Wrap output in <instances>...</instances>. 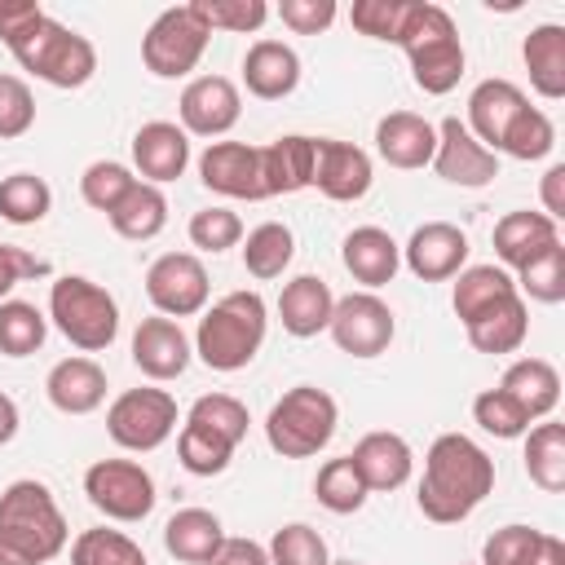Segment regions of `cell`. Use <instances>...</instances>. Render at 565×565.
Listing matches in <instances>:
<instances>
[{
    "instance_id": "58",
    "label": "cell",
    "mask_w": 565,
    "mask_h": 565,
    "mask_svg": "<svg viewBox=\"0 0 565 565\" xmlns=\"http://www.w3.org/2000/svg\"><path fill=\"white\" fill-rule=\"evenodd\" d=\"M18 437V406L9 393H0V446H9Z\"/></svg>"
},
{
    "instance_id": "13",
    "label": "cell",
    "mask_w": 565,
    "mask_h": 565,
    "mask_svg": "<svg viewBox=\"0 0 565 565\" xmlns=\"http://www.w3.org/2000/svg\"><path fill=\"white\" fill-rule=\"evenodd\" d=\"M433 168H437V177L450 181V185L481 190V185H490V181L499 177V154L486 150V146L468 132V124H463L459 115H446V119L437 124Z\"/></svg>"
},
{
    "instance_id": "33",
    "label": "cell",
    "mask_w": 565,
    "mask_h": 565,
    "mask_svg": "<svg viewBox=\"0 0 565 565\" xmlns=\"http://www.w3.org/2000/svg\"><path fill=\"white\" fill-rule=\"evenodd\" d=\"M455 278H459V282H455V291H450V305H455L459 322H472V318L486 313L490 305L516 296V282H512V274H508L503 265H468V269H459Z\"/></svg>"
},
{
    "instance_id": "59",
    "label": "cell",
    "mask_w": 565,
    "mask_h": 565,
    "mask_svg": "<svg viewBox=\"0 0 565 565\" xmlns=\"http://www.w3.org/2000/svg\"><path fill=\"white\" fill-rule=\"evenodd\" d=\"M331 565H362V561H331Z\"/></svg>"
},
{
    "instance_id": "19",
    "label": "cell",
    "mask_w": 565,
    "mask_h": 565,
    "mask_svg": "<svg viewBox=\"0 0 565 565\" xmlns=\"http://www.w3.org/2000/svg\"><path fill=\"white\" fill-rule=\"evenodd\" d=\"M375 150L388 168H402V172H415L424 163H433V150H437V124H428L424 115L415 110H393L375 124Z\"/></svg>"
},
{
    "instance_id": "54",
    "label": "cell",
    "mask_w": 565,
    "mask_h": 565,
    "mask_svg": "<svg viewBox=\"0 0 565 565\" xmlns=\"http://www.w3.org/2000/svg\"><path fill=\"white\" fill-rule=\"evenodd\" d=\"M44 274H49V260H40L13 243H0V300H9V291L22 278H44Z\"/></svg>"
},
{
    "instance_id": "43",
    "label": "cell",
    "mask_w": 565,
    "mask_h": 565,
    "mask_svg": "<svg viewBox=\"0 0 565 565\" xmlns=\"http://www.w3.org/2000/svg\"><path fill=\"white\" fill-rule=\"evenodd\" d=\"M265 552H269V565H331L327 539L305 521H291V525L274 530Z\"/></svg>"
},
{
    "instance_id": "26",
    "label": "cell",
    "mask_w": 565,
    "mask_h": 565,
    "mask_svg": "<svg viewBox=\"0 0 565 565\" xmlns=\"http://www.w3.org/2000/svg\"><path fill=\"white\" fill-rule=\"evenodd\" d=\"M44 393L62 415H88L106 402V371L93 358H62L49 371Z\"/></svg>"
},
{
    "instance_id": "35",
    "label": "cell",
    "mask_w": 565,
    "mask_h": 565,
    "mask_svg": "<svg viewBox=\"0 0 565 565\" xmlns=\"http://www.w3.org/2000/svg\"><path fill=\"white\" fill-rule=\"evenodd\" d=\"M525 472L547 494L565 490V424L543 419L525 433Z\"/></svg>"
},
{
    "instance_id": "38",
    "label": "cell",
    "mask_w": 565,
    "mask_h": 565,
    "mask_svg": "<svg viewBox=\"0 0 565 565\" xmlns=\"http://www.w3.org/2000/svg\"><path fill=\"white\" fill-rule=\"evenodd\" d=\"M49 335V318L31 300H0V353L31 358Z\"/></svg>"
},
{
    "instance_id": "41",
    "label": "cell",
    "mask_w": 565,
    "mask_h": 565,
    "mask_svg": "<svg viewBox=\"0 0 565 565\" xmlns=\"http://www.w3.org/2000/svg\"><path fill=\"white\" fill-rule=\"evenodd\" d=\"M185 424H194V428H203V433H212V437L238 446V441L247 437V406H243L238 397H230V393H203V397L190 406Z\"/></svg>"
},
{
    "instance_id": "18",
    "label": "cell",
    "mask_w": 565,
    "mask_h": 565,
    "mask_svg": "<svg viewBox=\"0 0 565 565\" xmlns=\"http://www.w3.org/2000/svg\"><path fill=\"white\" fill-rule=\"evenodd\" d=\"M132 362L150 380H177L190 366V340H185L181 322H172L163 313L141 318L132 331Z\"/></svg>"
},
{
    "instance_id": "36",
    "label": "cell",
    "mask_w": 565,
    "mask_h": 565,
    "mask_svg": "<svg viewBox=\"0 0 565 565\" xmlns=\"http://www.w3.org/2000/svg\"><path fill=\"white\" fill-rule=\"evenodd\" d=\"M291 256H296V238H291V230L282 221H260L247 234V243H243V265L260 282L282 278V269L291 265Z\"/></svg>"
},
{
    "instance_id": "45",
    "label": "cell",
    "mask_w": 565,
    "mask_h": 565,
    "mask_svg": "<svg viewBox=\"0 0 565 565\" xmlns=\"http://www.w3.org/2000/svg\"><path fill=\"white\" fill-rule=\"evenodd\" d=\"M177 455H181V468H185V472H194V477H216V472L230 468L234 446L221 441V437H212V433H203V428H194V424H181Z\"/></svg>"
},
{
    "instance_id": "20",
    "label": "cell",
    "mask_w": 565,
    "mask_h": 565,
    "mask_svg": "<svg viewBox=\"0 0 565 565\" xmlns=\"http://www.w3.org/2000/svg\"><path fill=\"white\" fill-rule=\"evenodd\" d=\"M349 459H353V468H358V477H362L366 490H397V486H406L411 472H415L411 441H406L402 433H388V428L366 433V437L353 446Z\"/></svg>"
},
{
    "instance_id": "39",
    "label": "cell",
    "mask_w": 565,
    "mask_h": 565,
    "mask_svg": "<svg viewBox=\"0 0 565 565\" xmlns=\"http://www.w3.org/2000/svg\"><path fill=\"white\" fill-rule=\"evenodd\" d=\"M313 494H318V503H322L327 512L349 516V512H358V508L366 503V494H371V490L362 486V477H358L353 459H349V455H340V459H327V463L318 468Z\"/></svg>"
},
{
    "instance_id": "44",
    "label": "cell",
    "mask_w": 565,
    "mask_h": 565,
    "mask_svg": "<svg viewBox=\"0 0 565 565\" xmlns=\"http://www.w3.org/2000/svg\"><path fill=\"white\" fill-rule=\"evenodd\" d=\"M194 18L207 26V31H260V22L269 18V4L265 0H190Z\"/></svg>"
},
{
    "instance_id": "15",
    "label": "cell",
    "mask_w": 565,
    "mask_h": 565,
    "mask_svg": "<svg viewBox=\"0 0 565 565\" xmlns=\"http://www.w3.org/2000/svg\"><path fill=\"white\" fill-rule=\"evenodd\" d=\"M199 181L225 199H265V181H260V146L247 141H212L199 154Z\"/></svg>"
},
{
    "instance_id": "47",
    "label": "cell",
    "mask_w": 565,
    "mask_h": 565,
    "mask_svg": "<svg viewBox=\"0 0 565 565\" xmlns=\"http://www.w3.org/2000/svg\"><path fill=\"white\" fill-rule=\"evenodd\" d=\"M472 419H477L490 437H503V441L530 433V415H525L503 388H486V393H477V397H472Z\"/></svg>"
},
{
    "instance_id": "3",
    "label": "cell",
    "mask_w": 565,
    "mask_h": 565,
    "mask_svg": "<svg viewBox=\"0 0 565 565\" xmlns=\"http://www.w3.org/2000/svg\"><path fill=\"white\" fill-rule=\"evenodd\" d=\"M265 327H269V309L260 291H230L199 318L194 353L212 371H243L265 344Z\"/></svg>"
},
{
    "instance_id": "22",
    "label": "cell",
    "mask_w": 565,
    "mask_h": 565,
    "mask_svg": "<svg viewBox=\"0 0 565 565\" xmlns=\"http://www.w3.org/2000/svg\"><path fill=\"white\" fill-rule=\"evenodd\" d=\"M132 163H137V172L150 185L177 181L185 172V163H190V137H185V128H177L168 119L141 124L137 137H132Z\"/></svg>"
},
{
    "instance_id": "7",
    "label": "cell",
    "mask_w": 565,
    "mask_h": 565,
    "mask_svg": "<svg viewBox=\"0 0 565 565\" xmlns=\"http://www.w3.org/2000/svg\"><path fill=\"white\" fill-rule=\"evenodd\" d=\"M49 318L53 327L84 353L110 349L119 335V305L106 287H97L84 274H62L49 287Z\"/></svg>"
},
{
    "instance_id": "34",
    "label": "cell",
    "mask_w": 565,
    "mask_h": 565,
    "mask_svg": "<svg viewBox=\"0 0 565 565\" xmlns=\"http://www.w3.org/2000/svg\"><path fill=\"white\" fill-rule=\"evenodd\" d=\"M110 225H115L119 238H132V243L154 238V234L168 225V199H163V190L150 185V181H137V185L115 203Z\"/></svg>"
},
{
    "instance_id": "42",
    "label": "cell",
    "mask_w": 565,
    "mask_h": 565,
    "mask_svg": "<svg viewBox=\"0 0 565 565\" xmlns=\"http://www.w3.org/2000/svg\"><path fill=\"white\" fill-rule=\"evenodd\" d=\"M71 565H146V552L119 530H84L71 543Z\"/></svg>"
},
{
    "instance_id": "25",
    "label": "cell",
    "mask_w": 565,
    "mask_h": 565,
    "mask_svg": "<svg viewBox=\"0 0 565 565\" xmlns=\"http://www.w3.org/2000/svg\"><path fill=\"white\" fill-rule=\"evenodd\" d=\"M243 84L260 102H278L300 84V57L282 40H256L243 57Z\"/></svg>"
},
{
    "instance_id": "40",
    "label": "cell",
    "mask_w": 565,
    "mask_h": 565,
    "mask_svg": "<svg viewBox=\"0 0 565 565\" xmlns=\"http://www.w3.org/2000/svg\"><path fill=\"white\" fill-rule=\"evenodd\" d=\"M552 146H556V124H552L539 106H525V110L508 124V132H503V141H499V150L512 154V159H521V163L547 159Z\"/></svg>"
},
{
    "instance_id": "37",
    "label": "cell",
    "mask_w": 565,
    "mask_h": 565,
    "mask_svg": "<svg viewBox=\"0 0 565 565\" xmlns=\"http://www.w3.org/2000/svg\"><path fill=\"white\" fill-rule=\"evenodd\" d=\"M49 207H53V190H49L44 177L13 172V177L0 181V216L9 225H35V221L49 216Z\"/></svg>"
},
{
    "instance_id": "12",
    "label": "cell",
    "mask_w": 565,
    "mask_h": 565,
    "mask_svg": "<svg viewBox=\"0 0 565 565\" xmlns=\"http://www.w3.org/2000/svg\"><path fill=\"white\" fill-rule=\"evenodd\" d=\"M207 269L194 252H163L146 269V296L163 318H194L207 305Z\"/></svg>"
},
{
    "instance_id": "4",
    "label": "cell",
    "mask_w": 565,
    "mask_h": 565,
    "mask_svg": "<svg viewBox=\"0 0 565 565\" xmlns=\"http://www.w3.org/2000/svg\"><path fill=\"white\" fill-rule=\"evenodd\" d=\"M4 49L53 88H84L97 71V49L88 44V35L62 26L49 13H35L18 35L4 40Z\"/></svg>"
},
{
    "instance_id": "10",
    "label": "cell",
    "mask_w": 565,
    "mask_h": 565,
    "mask_svg": "<svg viewBox=\"0 0 565 565\" xmlns=\"http://www.w3.org/2000/svg\"><path fill=\"white\" fill-rule=\"evenodd\" d=\"M88 503L110 521H141L154 508V477L132 459H97L84 472Z\"/></svg>"
},
{
    "instance_id": "5",
    "label": "cell",
    "mask_w": 565,
    "mask_h": 565,
    "mask_svg": "<svg viewBox=\"0 0 565 565\" xmlns=\"http://www.w3.org/2000/svg\"><path fill=\"white\" fill-rule=\"evenodd\" d=\"M397 44L406 49L411 57V75L424 93L441 97L459 84L463 75V44H459V31H455V18L441 9V4H428V0H415L411 4V18L397 35Z\"/></svg>"
},
{
    "instance_id": "27",
    "label": "cell",
    "mask_w": 565,
    "mask_h": 565,
    "mask_svg": "<svg viewBox=\"0 0 565 565\" xmlns=\"http://www.w3.org/2000/svg\"><path fill=\"white\" fill-rule=\"evenodd\" d=\"M260 181H265V199L296 194V190L313 185V137L287 132V137L260 146Z\"/></svg>"
},
{
    "instance_id": "14",
    "label": "cell",
    "mask_w": 565,
    "mask_h": 565,
    "mask_svg": "<svg viewBox=\"0 0 565 565\" xmlns=\"http://www.w3.org/2000/svg\"><path fill=\"white\" fill-rule=\"evenodd\" d=\"M177 110H181L185 137H190V132H194V137H221V132H230V128L238 124L243 97H238L234 79H225V75H199V79H190V84L181 88Z\"/></svg>"
},
{
    "instance_id": "57",
    "label": "cell",
    "mask_w": 565,
    "mask_h": 565,
    "mask_svg": "<svg viewBox=\"0 0 565 565\" xmlns=\"http://www.w3.org/2000/svg\"><path fill=\"white\" fill-rule=\"evenodd\" d=\"M525 565H565V543L556 534H539V543H534Z\"/></svg>"
},
{
    "instance_id": "50",
    "label": "cell",
    "mask_w": 565,
    "mask_h": 565,
    "mask_svg": "<svg viewBox=\"0 0 565 565\" xmlns=\"http://www.w3.org/2000/svg\"><path fill=\"white\" fill-rule=\"evenodd\" d=\"M238 238H243V221L230 207H203V212L190 216V243L199 252H212L216 256V252L238 247Z\"/></svg>"
},
{
    "instance_id": "29",
    "label": "cell",
    "mask_w": 565,
    "mask_h": 565,
    "mask_svg": "<svg viewBox=\"0 0 565 565\" xmlns=\"http://www.w3.org/2000/svg\"><path fill=\"white\" fill-rule=\"evenodd\" d=\"M468 331V344L477 353H516L525 344V331H530V309H525V296H508L499 305H490L486 313H477L472 322H463Z\"/></svg>"
},
{
    "instance_id": "32",
    "label": "cell",
    "mask_w": 565,
    "mask_h": 565,
    "mask_svg": "<svg viewBox=\"0 0 565 565\" xmlns=\"http://www.w3.org/2000/svg\"><path fill=\"white\" fill-rule=\"evenodd\" d=\"M221 543H225V530H221L216 512H207V508H181V512H172L168 525H163V547H168V556H177V561H185V565H207Z\"/></svg>"
},
{
    "instance_id": "56",
    "label": "cell",
    "mask_w": 565,
    "mask_h": 565,
    "mask_svg": "<svg viewBox=\"0 0 565 565\" xmlns=\"http://www.w3.org/2000/svg\"><path fill=\"white\" fill-rule=\"evenodd\" d=\"M543 216H552V221L565 216V163H552L543 172Z\"/></svg>"
},
{
    "instance_id": "49",
    "label": "cell",
    "mask_w": 565,
    "mask_h": 565,
    "mask_svg": "<svg viewBox=\"0 0 565 565\" xmlns=\"http://www.w3.org/2000/svg\"><path fill=\"white\" fill-rule=\"evenodd\" d=\"M411 4H415V0H358V4L349 9V22H353L362 35H371V40L397 44V35H402V26H406V18H411Z\"/></svg>"
},
{
    "instance_id": "2",
    "label": "cell",
    "mask_w": 565,
    "mask_h": 565,
    "mask_svg": "<svg viewBox=\"0 0 565 565\" xmlns=\"http://www.w3.org/2000/svg\"><path fill=\"white\" fill-rule=\"evenodd\" d=\"M66 547V516L44 481H9L0 490V565H49Z\"/></svg>"
},
{
    "instance_id": "30",
    "label": "cell",
    "mask_w": 565,
    "mask_h": 565,
    "mask_svg": "<svg viewBox=\"0 0 565 565\" xmlns=\"http://www.w3.org/2000/svg\"><path fill=\"white\" fill-rule=\"evenodd\" d=\"M499 388H503L530 419L552 415L556 402H561V375H556V366H552L547 358H516V362L503 371Z\"/></svg>"
},
{
    "instance_id": "48",
    "label": "cell",
    "mask_w": 565,
    "mask_h": 565,
    "mask_svg": "<svg viewBox=\"0 0 565 565\" xmlns=\"http://www.w3.org/2000/svg\"><path fill=\"white\" fill-rule=\"evenodd\" d=\"M516 291H525L539 305H561L565 300V247H552L547 256L530 260L525 269H516Z\"/></svg>"
},
{
    "instance_id": "9",
    "label": "cell",
    "mask_w": 565,
    "mask_h": 565,
    "mask_svg": "<svg viewBox=\"0 0 565 565\" xmlns=\"http://www.w3.org/2000/svg\"><path fill=\"white\" fill-rule=\"evenodd\" d=\"M106 433L124 450H159L177 433V397L168 388H128L110 402Z\"/></svg>"
},
{
    "instance_id": "11",
    "label": "cell",
    "mask_w": 565,
    "mask_h": 565,
    "mask_svg": "<svg viewBox=\"0 0 565 565\" xmlns=\"http://www.w3.org/2000/svg\"><path fill=\"white\" fill-rule=\"evenodd\" d=\"M327 331L349 358H380L393 344L397 322H393V309L375 291H349L335 300Z\"/></svg>"
},
{
    "instance_id": "51",
    "label": "cell",
    "mask_w": 565,
    "mask_h": 565,
    "mask_svg": "<svg viewBox=\"0 0 565 565\" xmlns=\"http://www.w3.org/2000/svg\"><path fill=\"white\" fill-rule=\"evenodd\" d=\"M31 124H35V97H31L26 79L0 71V141L31 132Z\"/></svg>"
},
{
    "instance_id": "6",
    "label": "cell",
    "mask_w": 565,
    "mask_h": 565,
    "mask_svg": "<svg viewBox=\"0 0 565 565\" xmlns=\"http://www.w3.org/2000/svg\"><path fill=\"white\" fill-rule=\"evenodd\" d=\"M335 424H340L335 397L327 388H318V384H296L269 406L265 441L282 459H309L335 437Z\"/></svg>"
},
{
    "instance_id": "16",
    "label": "cell",
    "mask_w": 565,
    "mask_h": 565,
    "mask_svg": "<svg viewBox=\"0 0 565 565\" xmlns=\"http://www.w3.org/2000/svg\"><path fill=\"white\" fill-rule=\"evenodd\" d=\"M375 172H371V154L353 141H335V137H313V185L335 199V203H353L371 190Z\"/></svg>"
},
{
    "instance_id": "21",
    "label": "cell",
    "mask_w": 565,
    "mask_h": 565,
    "mask_svg": "<svg viewBox=\"0 0 565 565\" xmlns=\"http://www.w3.org/2000/svg\"><path fill=\"white\" fill-rule=\"evenodd\" d=\"M530 102H525V93L512 84V79H481L472 93H468V132L486 146V150H494L499 154V141H503V132H508V124L525 110Z\"/></svg>"
},
{
    "instance_id": "17",
    "label": "cell",
    "mask_w": 565,
    "mask_h": 565,
    "mask_svg": "<svg viewBox=\"0 0 565 565\" xmlns=\"http://www.w3.org/2000/svg\"><path fill=\"white\" fill-rule=\"evenodd\" d=\"M402 260H406V269H411L419 282H446V278H455V274L463 269V260H468V234H463L459 225H450V221H424V225L406 238Z\"/></svg>"
},
{
    "instance_id": "46",
    "label": "cell",
    "mask_w": 565,
    "mask_h": 565,
    "mask_svg": "<svg viewBox=\"0 0 565 565\" xmlns=\"http://www.w3.org/2000/svg\"><path fill=\"white\" fill-rule=\"evenodd\" d=\"M137 185V177L124 168V163H115V159H97V163H88L84 168V177H79V194H84V203L88 207H97V212H115V203L128 194Z\"/></svg>"
},
{
    "instance_id": "53",
    "label": "cell",
    "mask_w": 565,
    "mask_h": 565,
    "mask_svg": "<svg viewBox=\"0 0 565 565\" xmlns=\"http://www.w3.org/2000/svg\"><path fill=\"white\" fill-rule=\"evenodd\" d=\"M278 18L296 35H318V31H327L335 22V0H282Z\"/></svg>"
},
{
    "instance_id": "28",
    "label": "cell",
    "mask_w": 565,
    "mask_h": 565,
    "mask_svg": "<svg viewBox=\"0 0 565 565\" xmlns=\"http://www.w3.org/2000/svg\"><path fill=\"white\" fill-rule=\"evenodd\" d=\"M331 309H335V296H331V287H327L318 274H300V278H291V282L282 287V296H278L282 331L296 335V340H309V335L327 331Z\"/></svg>"
},
{
    "instance_id": "55",
    "label": "cell",
    "mask_w": 565,
    "mask_h": 565,
    "mask_svg": "<svg viewBox=\"0 0 565 565\" xmlns=\"http://www.w3.org/2000/svg\"><path fill=\"white\" fill-rule=\"evenodd\" d=\"M207 565H269V552L256 539H225Z\"/></svg>"
},
{
    "instance_id": "23",
    "label": "cell",
    "mask_w": 565,
    "mask_h": 565,
    "mask_svg": "<svg viewBox=\"0 0 565 565\" xmlns=\"http://www.w3.org/2000/svg\"><path fill=\"white\" fill-rule=\"evenodd\" d=\"M552 247H561V225L543 212H508L499 225H494V256L508 265V269H525L530 260L547 256Z\"/></svg>"
},
{
    "instance_id": "8",
    "label": "cell",
    "mask_w": 565,
    "mask_h": 565,
    "mask_svg": "<svg viewBox=\"0 0 565 565\" xmlns=\"http://www.w3.org/2000/svg\"><path fill=\"white\" fill-rule=\"evenodd\" d=\"M207 40H212V31L194 18V9L177 4V9H163L150 22V31L141 35V62L159 79H181L199 66V57L207 53Z\"/></svg>"
},
{
    "instance_id": "52",
    "label": "cell",
    "mask_w": 565,
    "mask_h": 565,
    "mask_svg": "<svg viewBox=\"0 0 565 565\" xmlns=\"http://www.w3.org/2000/svg\"><path fill=\"white\" fill-rule=\"evenodd\" d=\"M539 534L543 530H534V525H503V530H494L486 539V547H481V565H525L534 543H539Z\"/></svg>"
},
{
    "instance_id": "1",
    "label": "cell",
    "mask_w": 565,
    "mask_h": 565,
    "mask_svg": "<svg viewBox=\"0 0 565 565\" xmlns=\"http://www.w3.org/2000/svg\"><path fill=\"white\" fill-rule=\"evenodd\" d=\"M494 490V459L463 433H441L428 455H424V477H419V512L433 525H455L472 516L486 494Z\"/></svg>"
},
{
    "instance_id": "24",
    "label": "cell",
    "mask_w": 565,
    "mask_h": 565,
    "mask_svg": "<svg viewBox=\"0 0 565 565\" xmlns=\"http://www.w3.org/2000/svg\"><path fill=\"white\" fill-rule=\"evenodd\" d=\"M340 260H344V269H349L366 291H375V287L393 282V274H397V265H402V247L393 243L388 230H380V225H358V230L344 234Z\"/></svg>"
},
{
    "instance_id": "31",
    "label": "cell",
    "mask_w": 565,
    "mask_h": 565,
    "mask_svg": "<svg viewBox=\"0 0 565 565\" xmlns=\"http://www.w3.org/2000/svg\"><path fill=\"white\" fill-rule=\"evenodd\" d=\"M521 57H525L534 93L547 102H561L565 97V26L561 22L534 26L521 44Z\"/></svg>"
}]
</instances>
